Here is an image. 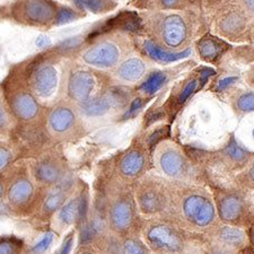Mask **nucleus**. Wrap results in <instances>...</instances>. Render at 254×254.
<instances>
[{
	"instance_id": "f257e3e1",
	"label": "nucleus",
	"mask_w": 254,
	"mask_h": 254,
	"mask_svg": "<svg viewBox=\"0 0 254 254\" xmlns=\"http://www.w3.org/2000/svg\"><path fill=\"white\" fill-rule=\"evenodd\" d=\"M195 10L145 11L140 15L145 38L164 50L181 52L191 48L196 32Z\"/></svg>"
},
{
	"instance_id": "f03ea898",
	"label": "nucleus",
	"mask_w": 254,
	"mask_h": 254,
	"mask_svg": "<svg viewBox=\"0 0 254 254\" xmlns=\"http://www.w3.org/2000/svg\"><path fill=\"white\" fill-rule=\"evenodd\" d=\"M31 92L43 106H52L60 100L64 64L58 52L48 51L34 56L26 64H18Z\"/></svg>"
},
{
	"instance_id": "7ed1b4c3",
	"label": "nucleus",
	"mask_w": 254,
	"mask_h": 254,
	"mask_svg": "<svg viewBox=\"0 0 254 254\" xmlns=\"http://www.w3.org/2000/svg\"><path fill=\"white\" fill-rule=\"evenodd\" d=\"M136 47L132 38L121 31L104 33L87 41L77 53L76 61L97 71L114 70Z\"/></svg>"
},
{
	"instance_id": "20e7f679",
	"label": "nucleus",
	"mask_w": 254,
	"mask_h": 254,
	"mask_svg": "<svg viewBox=\"0 0 254 254\" xmlns=\"http://www.w3.org/2000/svg\"><path fill=\"white\" fill-rule=\"evenodd\" d=\"M132 87L111 85L96 94L87 103L78 108L86 128L109 124L120 116H124L130 109L134 100Z\"/></svg>"
},
{
	"instance_id": "39448f33",
	"label": "nucleus",
	"mask_w": 254,
	"mask_h": 254,
	"mask_svg": "<svg viewBox=\"0 0 254 254\" xmlns=\"http://www.w3.org/2000/svg\"><path fill=\"white\" fill-rule=\"evenodd\" d=\"M0 84L8 109L15 122L32 125L40 120L43 116L44 106L31 92L18 64L10 69L6 78Z\"/></svg>"
},
{
	"instance_id": "423d86ee",
	"label": "nucleus",
	"mask_w": 254,
	"mask_h": 254,
	"mask_svg": "<svg viewBox=\"0 0 254 254\" xmlns=\"http://www.w3.org/2000/svg\"><path fill=\"white\" fill-rule=\"evenodd\" d=\"M97 70L87 67L78 61H72L69 64H64V81L61 100L68 101L76 106H80L93 98L100 92L111 84L101 83V75ZM113 85V84H112Z\"/></svg>"
},
{
	"instance_id": "0eeeda50",
	"label": "nucleus",
	"mask_w": 254,
	"mask_h": 254,
	"mask_svg": "<svg viewBox=\"0 0 254 254\" xmlns=\"http://www.w3.org/2000/svg\"><path fill=\"white\" fill-rule=\"evenodd\" d=\"M61 6L53 0H16L8 8V18L25 27L50 30L58 26Z\"/></svg>"
},
{
	"instance_id": "6e6552de",
	"label": "nucleus",
	"mask_w": 254,
	"mask_h": 254,
	"mask_svg": "<svg viewBox=\"0 0 254 254\" xmlns=\"http://www.w3.org/2000/svg\"><path fill=\"white\" fill-rule=\"evenodd\" d=\"M47 131L57 141L73 140L84 134L86 125L78 108L64 100L56 102L47 113Z\"/></svg>"
},
{
	"instance_id": "1a4fd4ad",
	"label": "nucleus",
	"mask_w": 254,
	"mask_h": 254,
	"mask_svg": "<svg viewBox=\"0 0 254 254\" xmlns=\"http://www.w3.org/2000/svg\"><path fill=\"white\" fill-rule=\"evenodd\" d=\"M8 206L14 210L27 209L34 201L38 183L33 178L30 164L18 163L3 172Z\"/></svg>"
},
{
	"instance_id": "9d476101",
	"label": "nucleus",
	"mask_w": 254,
	"mask_h": 254,
	"mask_svg": "<svg viewBox=\"0 0 254 254\" xmlns=\"http://www.w3.org/2000/svg\"><path fill=\"white\" fill-rule=\"evenodd\" d=\"M214 34L229 43L240 46L253 42L252 27L248 16L234 3L229 1L217 10L214 20Z\"/></svg>"
},
{
	"instance_id": "9b49d317",
	"label": "nucleus",
	"mask_w": 254,
	"mask_h": 254,
	"mask_svg": "<svg viewBox=\"0 0 254 254\" xmlns=\"http://www.w3.org/2000/svg\"><path fill=\"white\" fill-rule=\"evenodd\" d=\"M215 75L216 70L209 65H200L195 68L172 89V95L166 102V110H169L171 114L180 111Z\"/></svg>"
},
{
	"instance_id": "f8f14e48",
	"label": "nucleus",
	"mask_w": 254,
	"mask_h": 254,
	"mask_svg": "<svg viewBox=\"0 0 254 254\" xmlns=\"http://www.w3.org/2000/svg\"><path fill=\"white\" fill-rule=\"evenodd\" d=\"M155 147V162L158 170L164 175L178 181L189 176L191 170L190 162L180 147L167 140H162Z\"/></svg>"
},
{
	"instance_id": "ddd939ff",
	"label": "nucleus",
	"mask_w": 254,
	"mask_h": 254,
	"mask_svg": "<svg viewBox=\"0 0 254 254\" xmlns=\"http://www.w3.org/2000/svg\"><path fill=\"white\" fill-rule=\"evenodd\" d=\"M181 211L184 218L195 227H207L214 222V203L199 190H190L182 196Z\"/></svg>"
},
{
	"instance_id": "4468645a",
	"label": "nucleus",
	"mask_w": 254,
	"mask_h": 254,
	"mask_svg": "<svg viewBox=\"0 0 254 254\" xmlns=\"http://www.w3.org/2000/svg\"><path fill=\"white\" fill-rule=\"evenodd\" d=\"M134 199L129 190L119 191L112 196L109 204V227L116 234H125L134 219Z\"/></svg>"
},
{
	"instance_id": "2eb2a0df",
	"label": "nucleus",
	"mask_w": 254,
	"mask_h": 254,
	"mask_svg": "<svg viewBox=\"0 0 254 254\" xmlns=\"http://www.w3.org/2000/svg\"><path fill=\"white\" fill-rule=\"evenodd\" d=\"M88 207V192L78 187L67 201L53 215V228L63 233L84 218Z\"/></svg>"
},
{
	"instance_id": "dca6fc26",
	"label": "nucleus",
	"mask_w": 254,
	"mask_h": 254,
	"mask_svg": "<svg viewBox=\"0 0 254 254\" xmlns=\"http://www.w3.org/2000/svg\"><path fill=\"white\" fill-rule=\"evenodd\" d=\"M33 178L38 186L51 189L67 178V167L64 159L57 154H46L30 164Z\"/></svg>"
},
{
	"instance_id": "f3484780",
	"label": "nucleus",
	"mask_w": 254,
	"mask_h": 254,
	"mask_svg": "<svg viewBox=\"0 0 254 254\" xmlns=\"http://www.w3.org/2000/svg\"><path fill=\"white\" fill-rule=\"evenodd\" d=\"M149 67V60H147L141 53L132 52L111 71L110 78L114 85L133 87L143 80L150 71Z\"/></svg>"
},
{
	"instance_id": "a211bd4d",
	"label": "nucleus",
	"mask_w": 254,
	"mask_h": 254,
	"mask_svg": "<svg viewBox=\"0 0 254 254\" xmlns=\"http://www.w3.org/2000/svg\"><path fill=\"white\" fill-rule=\"evenodd\" d=\"M145 237L147 244L161 254L179 253L182 251L184 247L181 233L171 225H150L145 232Z\"/></svg>"
},
{
	"instance_id": "6ab92c4d",
	"label": "nucleus",
	"mask_w": 254,
	"mask_h": 254,
	"mask_svg": "<svg viewBox=\"0 0 254 254\" xmlns=\"http://www.w3.org/2000/svg\"><path fill=\"white\" fill-rule=\"evenodd\" d=\"M136 199L143 214H157L165 209L167 203L165 186L157 179L142 180L136 189Z\"/></svg>"
},
{
	"instance_id": "aec40b11",
	"label": "nucleus",
	"mask_w": 254,
	"mask_h": 254,
	"mask_svg": "<svg viewBox=\"0 0 254 254\" xmlns=\"http://www.w3.org/2000/svg\"><path fill=\"white\" fill-rule=\"evenodd\" d=\"M148 166V154L147 147L140 142L131 145L117 162V172L125 181L136 180L145 174Z\"/></svg>"
},
{
	"instance_id": "412c9836",
	"label": "nucleus",
	"mask_w": 254,
	"mask_h": 254,
	"mask_svg": "<svg viewBox=\"0 0 254 254\" xmlns=\"http://www.w3.org/2000/svg\"><path fill=\"white\" fill-rule=\"evenodd\" d=\"M234 46L214 33H206L194 41V50L200 60L207 64H218Z\"/></svg>"
},
{
	"instance_id": "4be33fe9",
	"label": "nucleus",
	"mask_w": 254,
	"mask_h": 254,
	"mask_svg": "<svg viewBox=\"0 0 254 254\" xmlns=\"http://www.w3.org/2000/svg\"><path fill=\"white\" fill-rule=\"evenodd\" d=\"M134 44H136L137 47H139L140 53L147 60H149L150 63L159 64L163 65L187 59L192 55V48L187 49V50L181 51V52H172V51L164 50V49L158 47L157 44H155L153 41H150L147 38H141V39L136 40L134 41Z\"/></svg>"
},
{
	"instance_id": "5701e85b",
	"label": "nucleus",
	"mask_w": 254,
	"mask_h": 254,
	"mask_svg": "<svg viewBox=\"0 0 254 254\" xmlns=\"http://www.w3.org/2000/svg\"><path fill=\"white\" fill-rule=\"evenodd\" d=\"M75 189L76 187L73 183V179L69 175L63 182L52 187L51 189H48L49 191H47L46 198H44L42 204L43 214L46 216L55 215L64 206V202L70 198Z\"/></svg>"
},
{
	"instance_id": "b1692460",
	"label": "nucleus",
	"mask_w": 254,
	"mask_h": 254,
	"mask_svg": "<svg viewBox=\"0 0 254 254\" xmlns=\"http://www.w3.org/2000/svg\"><path fill=\"white\" fill-rule=\"evenodd\" d=\"M173 73V69H155V70H150L141 83L137 86V95L149 100V98L156 95L158 92L162 91L164 86L172 79Z\"/></svg>"
},
{
	"instance_id": "393cba45",
	"label": "nucleus",
	"mask_w": 254,
	"mask_h": 254,
	"mask_svg": "<svg viewBox=\"0 0 254 254\" xmlns=\"http://www.w3.org/2000/svg\"><path fill=\"white\" fill-rule=\"evenodd\" d=\"M202 0H138L136 6L146 11L196 10Z\"/></svg>"
},
{
	"instance_id": "a878e982",
	"label": "nucleus",
	"mask_w": 254,
	"mask_h": 254,
	"mask_svg": "<svg viewBox=\"0 0 254 254\" xmlns=\"http://www.w3.org/2000/svg\"><path fill=\"white\" fill-rule=\"evenodd\" d=\"M245 203L240 194L228 192L219 196L218 212L219 217L225 222H235L243 214Z\"/></svg>"
},
{
	"instance_id": "bb28decb",
	"label": "nucleus",
	"mask_w": 254,
	"mask_h": 254,
	"mask_svg": "<svg viewBox=\"0 0 254 254\" xmlns=\"http://www.w3.org/2000/svg\"><path fill=\"white\" fill-rule=\"evenodd\" d=\"M222 156L231 165L235 167H243L251 159L252 154L247 148L240 145L234 136H231L226 146L222 149Z\"/></svg>"
},
{
	"instance_id": "cd10ccee",
	"label": "nucleus",
	"mask_w": 254,
	"mask_h": 254,
	"mask_svg": "<svg viewBox=\"0 0 254 254\" xmlns=\"http://www.w3.org/2000/svg\"><path fill=\"white\" fill-rule=\"evenodd\" d=\"M229 105L239 118L254 113V89H239L229 95Z\"/></svg>"
},
{
	"instance_id": "c85d7f7f",
	"label": "nucleus",
	"mask_w": 254,
	"mask_h": 254,
	"mask_svg": "<svg viewBox=\"0 0 254 254\" xmlns=\"http://www.w3.org/2000/svg\"><path fill=\"white\" fill-rule=\"evenodd\" d=\"M75 6V9L91 11L94 14H103L113 10L117 7V0H68Z\"/></svg>"
},
{
	"instance_id": "c756f323",
	"label": "nucleus",
	"mask_w": 254,
	"mask_h": 254,
	"mask_svg": "<svg viewBox=\"0 0 254 254\" xmlns=\"http://www.w3.org/2000/svg\"><path fill=\"white\" fill-rule=\"evenodd\" d=\"M14 126L15 121L8 109L1 84H0V141H5L7 138H9Z\"/></svg>"
},
{
	"instance_id": "7c9ffc66",
	"label": "nucleus",
	"mask_w": 254,
	"mask_h": 254,
	"mask_svg": "<svg viewBox=\"0 0 254 254\" xmlns=\"http://www.w3.org/2000/svg\"><path fill=\"white\" fill-rule=\"evenodd\" d=\"M218 239L223 243L231 245V247H241V245L244 244L245 240H247V235L240 228L225 226L219 229Z\"/></svg>"
},
{
	"instance_id": "2f4dec72",
	"label": "nucleus",
	"mask_w": 254,
	"mask_h": 254,
	"mask_svg": "<svg viewBox=\"0 0 254 254\" xmlns=\"http://www.w3.org/2000/svg\"><path fill=\"white\" fill-rule=\"evenodd\" d=\"M24 249V242L17 236L0 237V254H20Z\"/></svg>"
},
{
	"instance_id": "473e14b6",
	"label": "nucleus",
	"mask_w": 254,
	"mask_h": 254,
	"mask_svg": "<svg viewBox=\"0 0 254 254\" xmlns=\"http://www.w3.org/2000/svg\"><path fill=\"white\" fill-rule=\"evenodd\" d=\"M229 53L235 60H239L245 64H254V43L234 47Z\"/></svg>"
},
{
	"instance_id": "72a5a7b5",
	"label": "nucleus",
	"mask_w": 254,
	"mask_h": 254,
	"mask_svg": "<svg viewBox=\"0 0 254 254\" xmlns=\"http://www.w3.org/2000/svg\"><path fill=\"white\" fill-rule=\"evenodd\" d=\"M120 252L121 254H149L146 245L141 241L132 239V237L125 240L121 245Z\"/></svg>"
},
{
	"instance_id": "f704fd0d",
	"label": "nucleus",
	"mask_w": 254,
	"mask_h": 254,
	"mask_svg": "<svg viewBox=\"0 0 254 254\" xmlns=\"http://www.w3.org/2000/svg\"><path fill=\"white\" fill-rule=\"evenodd\" d=\"M14 154L6 141H0V174L8 170L13 164Z\"/></svg>"
},
{
	"instance_id": "c9c22d12",
	"label": "nucleus",
	"mask_w": 254,
	"mask_h": 254,
	"mask_svg": "<svg viewBox=\"0 0 254 254\" xmlns=\"http://www.w3.org/2000/svg\"><path fill=\"white\" fill-rule=\"evenodd\" d=\"M237 7L244 11V14L248 16V18L251 23L252 27V38L254 43V0H229Z\"/></svg>"
},
{
	"instance_id": "e433bc0d",
	"label": "nucleus",
	"mask_w": 254,
	"mask_h": 254,
	"mask_svg": "<svg viewBox=\"0 0 254 254\" xmlns=\"http://www.w3.org/2000/svg\"><path fill=\"white\" fill-rule=\"evenodd\" d=\"M55 239H56L55 232H47L46 234L42 236V239H41L38 243L31 249V253L32 254L46 253L48 250L50 249L53 242H55Z\"/></svg>"
},
{
	"instance_id": "4c0bfd02",
	"label": "nucleus",
	"mask_w": 254,
	"mask_h": 254,
	"mask_svg": "<svg viewBox=\"0 0 254 254\" xmlns=\"http://www.w3.org/2000/svg\"><path fill=\"white\" fill-rule=\"evenodd\" d=\"M239 80L240 77L235 75H228L222 77V78L216 81L211 91L214 93H225L229 91V89H231Z\"/></svg>"
},
{
	"instance_id": "58836bf2",
	"label": "nucleus",
	"mask_w": 254,
	"mask_h": 254,
	"mask_svg": "<svg viewBox=\"0 0 254 254\" xmlns=\"http://www.w3.org/2000/svg\"><path fill=\"white\" fill-rule=\"evenodd\" d=\"M73 244H75V231L71 229L65 234L60 247L55 251V254H71Z\"/></svg>"
},
{
	"instance_id": "ea45409f",
	"label": "nucleus",
	"mask_w": 254,
	"mask_h": 254,
	"mask_svg": "<svg viewBox=\"0 0 254 254\" xmlns=\"http://www.w3.org/2000/svg\"><path fill=\"white\" fill-rule=\"evenodd\" d=\"M244 80L251 89H254V64H248L247 70L244 71Z\"/></svg>"
},
{
	"instance_id": "a19ab883",
	"label": "nucleus",
	"mask_w": 254,
	"mask_h": 254,
	"mask_svg": "<svg viewBox=\"0 0 254 254\" xmlns=\"http://www.w3.org/2000/svg\"><path fill=\"white\" fill-rule=\"evenodd\" d=\"M245 179H247V181L249 183H251L254 186V162L252 165L250 166V169L247 172V174H245Z\"/></svg>"
},
{
	"instance_id": "79ce46f5",
	"label": "nucleus",
	"mask_w": 254,
	"mask_h": 254,
	"mask_svg": "<svg viewBox=\"0 0 254 254\" xmlns=\"http://www.w3.org/2000/svg\"><path fill=\"white\" fill-rule=\"evenodd\" d=\"M3 195H6V186L5 181H3V178L0 175V201H1Z\"/></svg>"
},
{
	"instance_id": "37998d69",
	"label": "nucleus",
	"mask_w": 254,
	"mask_h": 254,
	"mask_svg": "<svg viewBox=\"0 0 254 254\" xmlns=\"http://www.w3.org/2000/svg\"><path fill=\"white\" fill-rule=\"evenodd\" d=\"M75 254H97L95 251H94L93 249L88 248V247H84L79 249L78 251H77Z\"/></svg>"
},
{
	"instance_id": "c03bdc74",
	"label": "nucleus",
	"mask_w": 254,
	"mask_h": 254,
	"mask_svg": "<svg viewBox=\"0 0 254 254\" xmlns=\"http://www.w3.org/2000/svg\"><path fill=\"white\" fill-rule=\"evenodd\" d=\"M209 254H234L233 252H229L227 250H220V249H217L214 250V251H211Z\"/></svg>"
},
{
	"instance_id": "a18cd8bd",
	"label": "nucleus",
	"mask_w": 254,
	"mask_h": 254,
	"mask_svg": "<svg viewBox=\"0 0 254 254\" xmlns=\"http://www.w3.org/2000/svg\"><path fill=\"white\" fill-rule=\"evenodd\" d=\"M251 239H252V242H253V244H254V226L251 229Z\"/></svg>"
},
{
	"instance_id": "49530a36",
	"label": "nucleus",
	"mask_w": 254,
	"mask_h": 254,
	"mask_svg": "<svg viewBox=\"0 0 254 254\" xmlns=\"http://www.w3.org/2000/svg\"><path fill=\"white\" fill-rule=\"evenodd\" d=\"M251 137H252V139L254 140V126L252 127V129H251Z\"/></svg>"
},
{
	"instance_id": "de8ad7c7",
	"label": "nucleus",
	"mask_w": 254,
	"mask_h": 254,
	"mask_svg": "<svg viewBox=\"0 0 254 254\" xmlns=\"http://www.w3.org/2000/svg\"><path fill=\"white\" fill-rule=\"evenodd\" d=\"M163 254H169V253H163Z\"/></svg>"
}]
</instances>
